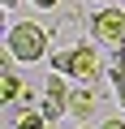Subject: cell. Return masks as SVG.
<instances>
[{
  "label": "cell",
  "instance_id": "cell-12",
  "mask_svg": "<svg viewBox=\"0 0 125 129\" xmlns=\"http://www.w3.org/2000/svg\"><path fill=\"white\" fill-rule=\"evenodd\" d=\"M0 5H5V9H17V0H0Z\"/></svg>",
  "mask_w": 125,
  "mask_h": 129
},
{
  "label": "cell",
  "instance_id": "cell-1",
  "mask_svg": "<svg viewBox=\"0 0 125 129\" xmlns=\"http://www.w3.org/2000/svg\"><path fill=\"white\" fill-rule=\"evenodd\" d=\"M47 43H52V30H43V26H35V22H17V26L9 30L5 52H9L17 64H35V60L47 56Z\"/></svg>",
  "mask_w": 125,
  "mask_h": 129
},
{
  "label": "cell",
  "instance_id": "cell-7",
  "mask_svg": "<svg viewBox=\"0 0 125 129\" xmlns=\"http://www.w3.org/2000/svg\"><path fill=\"white\" fill-rule=\"evenodd\" d=\"M47 64H52V73H69V69H73V47L52 52V56H47Z\"/></svg>",
  "mask_w": 125,
  "mask_h": 129
},
{
  "label": "cell",
  "instance_id": "cell-8",
  "mask_svg": "<svg viewBox=\"0 0 125 129\" xmlns=\"http://www.w3.org/2000/svg\"><path fill=\"white\" fill-rule=\"evenodd\" d=\"M47 95H52V99H65V103H69V86H65V73H52V78H47Z\"/></svg>",
  "mask_w": 125,
  "mask_h": 129
},
{
  "label": "cell",
  "instance_id": "cell-4",
  "mask_svg": "<svg viewBox=\"0 0 125 129\" xmlns=\"http://www.w3.org/2000/svg\"><path fill=\"white\" fill-rule=\"evenodd\" d=\"M95 95L86 90V86H78V90H69V116H78V120H86V116H95Z\"/></svg>",
  "mask_w": 125,
  "mask_h": 129
},
{
  "label": "cell",
  "instance_id": "cell-6",
  "mask_svg": "<svg viewBox=\"0 0 125 129\" xmlns=\"http://www.w3.org/2000/svg\"><path fill=\"white\" fill-rule=\"evenodd\" d=\"M17 129H52V120H47L39 108H26V112L17 116Z\"/></svg>",
  "mask_w": 125,
  "mask_h": 129
},
{
  "label": "cell",
  "instance_id": "cell-10",
  "mask_svg": "<svg viewBox=\"0 0 125 129\" xmlns=\"http://www.w3.org/2000/svg\"><path fill=\"white\" fill-rule=\"evenodd\" d=\"M99 129H125V120H121V116H108V120H104Z\"/></svg>",
  "mask_w": 125,
  "mask_h": 129
},
{
  "label": "cell",
  "instance_id": "cell-2",
  "mask_svg": "<svg viewBox=\"0 0 125 129\" xmlns=\"http://www.w3.org/2000/svg\"><path fill=\"white\" fill-rule=\"evenodd\" d=\"M86 26H91V39H95V43H104V47H112V52L125 47V9L104 5V9H95V13L86 17Z\"/></svg>",
  "mask_w": 125,
  "mask_h": 129
},
{
  "label": "cell",
  "instance_id": "cell-11",
  "mask_svg": "<svg viewBox=\"0 0 125 129\" xmlns=\"http://www.w3.org/2000/svg\"><path fill=\"white\" fill-rule=\"evenodd\" d=\"M30 5H35V9H56L60 0H30Z\"/></svg>",
  "mask_w": 125,
  "mask_h": 129
},
{
  "label": "cell",
  "instance_id": "cell-13",
  "mask_svg": "<svg viewBox=\"0 0 125 129\" xmlns=\"http://www.w3.org/2000/svg\"><path fill=\"white\" fill-rule=\"evenodd\" d=\"M82 129H86V125H82Z\"/></svg>",
  "mask_w": 125,
  "mask_h": 129
},
{
  "label": "cell",
  "instance_id": "cell-3",
  "mask_svg": "<svg viewBox=\"0 0 125 129\" xmlns=\"http://www.w3.org/2000/svg\"><path fill=\"white\" fill-rule=\"evenodd\" d=\"M99 47L95 43H78L73 47V69H69V78H78L82 86H91V82H99Z\"/></svg>",
  "mask_w": 125,
  "mask_h": 129
},
{
  "label": "cell",
  "instance_id": "cell-9",
  "mask_svg": "<svg viewBox=\"0 0 125 129\" xmlns=\"http://www.w3.org/2000/svg\"><path fill=\"white\" fill-rule=\"evenodd\" d=\"M112 90H116V108L125 112V82H112Z\"/></svg>",
  "mask_w": 125,
  "mask_h": 129
},
{
  "label": "cell",
  "instance_id": "cell-5",
  "mask_svg": "<svg viewBox=\"0 0 125 129\" xmlns=\"http://www.w3.org/2000/svg\"><path fill=\"white\" fill-rule=\"evenodd\" d=\"M26 90H22V78L13 73V69H5V73H0V99H5V103H17Z\"/></svg>",
  "mask_w": 125,
  "mask_h": 129
}]
</instances>
